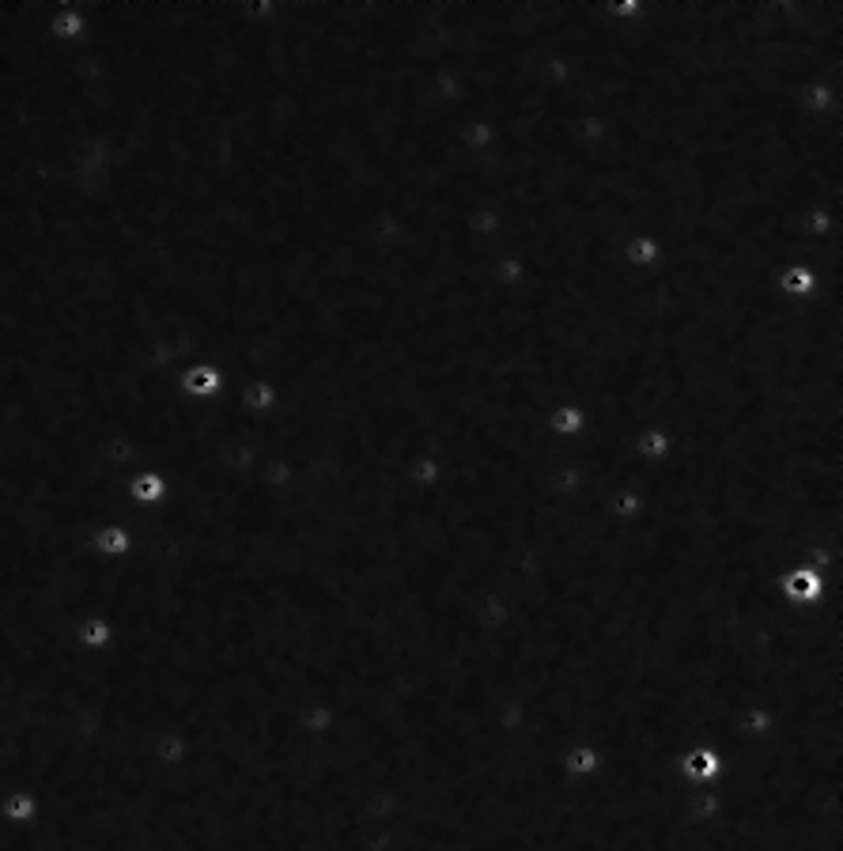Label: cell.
Listing matches in <instances>:
<instances>
[{"instance_id": "cell-2", "label": "cell", "mask_w": 843, "mask_h": 851, "mask_svg": "<svg viewBox=\"0 0 843 851\" xmlns=\"http://www.w3.org/2000/svg\"><path fill=\"white\" fill-rule=\"evenodd\" d=\"M4 813H8V821H31L34 799H31V795H15V799L4 802Z\"/></svg>"}, {"instance_id": "cell-5", "label": "cell", "mask_w": 843, "mask_h": 851, "mask_svg": "<svg viewBox=\"0 0 843 851\" xmlns=\"http://www.w3.org/2000/svg\"><path fill=\"white\" fill-rule=\"evenodd\" d=\"M126 545H129V542H126V534H121V530H106V534L99 538V549H103V553H121Z\"/></svg>"}, {"instance_id": "cell-4", "label": "cell", "mask_w": 843, "mask_h": 851, "mask_svg": "<svg viewBox=\"0 0 843 851\" xmlns=\"http://www.w3.org/2000/svg\"><path fill=\"white\" fill-rule=\"evenodd\" d=\"M132 496H137V500H159V496H163V481H159V477H137V481H132Z\"/></svg>"}, {"instance_id": "cell-1", "label": "cell", "mask_w": 843, "mask_h": 851, "mask_svg": "<svg viewBox=\"0 0 843 851\" xmlns=\"http://www.w3.org/2000/svg\"><path fill=\"white\" fill-rule=\"evenodd\" d=\"M787 591L798 594V598H810V594L821 591V583H818V575L813 572H794L791 579H787Z\"/></svg>"}, {"instance_id": "cell-6", "label": "cell", "mask_w": 843, "mask_h": 851, "mask_svg": "<svg viewBox=\"0 0 843 851\" xmlns=\"http://www.w3.org/2000/svg\"><path fill=\"white\" fill-rule=\"evenodd\" d=\"M84 636H87V643H106V628L99 625V620H95V625H87Z\"/></svg>"}, {"instance_id": "cell-3", "label": "cell", "mask_w": 843, "mask_h": 851, "mask_svg": "<svg viewBox=\"0 0 843 851\" xmlns=\"http://www.w3.org/2000/svg\"><path fill=\"white\" fill-rule=\"evenodd\" d=\"M685 768H689L692 776H712L715 768H718V765H715V753H707V749L689 753V765H685Z\"/></svg>"}, {"instance_id": "cell-7", "label": "cell", "mask_w": 843, "mask_h": 851, "mask_svg": "<svg viewBox=\"0 0 843 851\" xmlns=\"http://www.w3.org/2000/svg\"><path fill=\"white\" fill-rule=\"evenodd\" d=\"M572 768H594V753H579V757H572Z\"/></svg>"}]
</instances>
